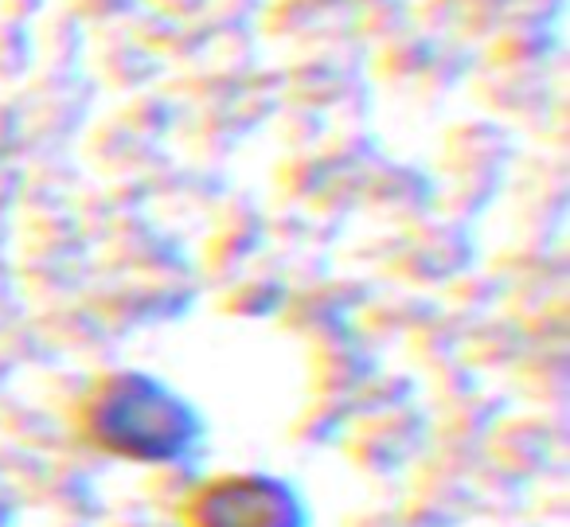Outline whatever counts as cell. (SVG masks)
<instances>
[{
  "mask_svg": "<svg viewBox=\"0 0 570 527\" xmlns=\"http://www.w3.org/2000/svg\"><path fill=\"white\" fill-rule=\"evenodd\" d=\"M90 426L106 449L141 461H173L196 441V414L173 391L141 375H126L106 387Z\"/></svg>",
  "mask_w": 570,
  "mask_h": 527,
  "instance_id": "cell-1",
  "label": "cell"
},
{
  "mask_svg": "<svg viewBox=\"0 0 570 527\" xmlns=\"http://www.w3.org/2000/svg\"><path fill=\"white\" fill-rule=\"evenodd\" d=\"M196 527H302L297 496L277 480H223L191 508Z\"/></svg>",
  "mask_w": 570,
  "mask_h": 527,
  "instance_id": "cell-2",
  "label": "cell"
}]
</instances>
